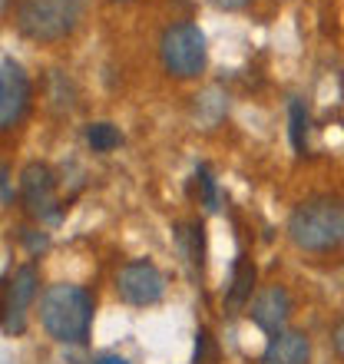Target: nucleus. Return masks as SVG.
<instances>
[{
    "instance_id": "obj_6",
    "label": "nucleus",
    "mask_w": 344,
    "mask_h": 364,
    "mask_svg": "<svg viewBox=\"0 0 344 364\" xmlns=\"http://www.w3.org/2000/svg\"><path fill=\"white\" fill-rule=\"evenodd\" d=\"M20 192H23V205L30 215L37 219H60L57 205V176L47 163H30L20 176Z\"/></svg>"
},
{
    "instance_id": "obj_7",
    "label": "nucleus",
    "mask_w": 344,
    "mask_h": 364,
    "mask_svg": "<svg viewBox=\"0 0 344 364\" xmlns=\"http://www.w3.org/2000/svg\"><path fill=\"white\" fill-rule=\"evenodd\" d=\"M30 106V80L10 57L0 60V129H14Z\"/></svg>"
},
{
    "instance_id": "obj_9",
    "label": "nucleus",
    "mask_w": 344,
    "mask_h": 364,
    "mask_svg": "<svg viewBox=\"0 0 344 364\" xmlns=\"http://www.w3.org/2000/svg\"><path fill=\"white\" fill-rule=\"evenodd\" d=\"M252 321H255L265 335H281V328H285L288 315H291V298L281 285H268L262 288L255 298H252Z\"/></svg>"
},
{
    "instance_id": "obj_4",
    "label": "nucleus",
    "mask_w": 344,
    "mask_h": 364,
    "mask_svg": "<svg viewBox=\"0 0 344 364\" xmlns=\"http://www.w3.org/2000/svg\"><path fill=\"white\" fill-rule=\"evenodd\" d=\"M163 67L172 77L192 80L205 70V37L195 23H176L163 33Z\"/></svg>"
},
{
    "instance_id": "obj_20",
    "label": "nucleus",
    "mask_w": 344,
    "mask_h": 364,
    "mask_svg": "<svg viewBox=\"0 0 344 364\" xmlns=\"http://www.w3.org/2000/svg\"><path fill=\"white\" fill-rule=\"evenodd\" d=\"M96 364H129V361L119 355H103V358H96Z\"/></svg>"
},
{
    "instance_id": "obj_1",
    "label": "nucleus",
    "mask_w": 344,
    "mask_h": 364,
    "mask_svg": "<svg viewBox=\"0 0 344 364\" xmlns=\"http://www.w3.org/2000/svg\"><path fill=\"white\" fill-rule=\"evenodd\" d=\"M93 321V298L80 285H50L40 298V325L63 345H83Z\"/></svg>"
},
{
    "instance_id": "obj_14",
    "label": "nucleus",
    "mask_w": 344,
    "mask_h": 364,
    "mask_svg": "<svg viewBox=\"0 0 344 364\" xmlns=\"http://www.w3.org/2000/svg\"><path fill=\"white\" fill-rule=\"evenodd\" d=\"M195 182H199V192H202V205L209 212L219 209V189H215V179H212L209 166H199L195 169Z\"/></svg>"
},
{
    "instance_id": "obj_10",
    "label": "nucleus",
    "mask_w": 344,
    "mask_h": 364,
    "mask_svg": "<svg viewBox=\"0 0 344 364\" xmlns=\"http://www.w3.org/2000/svg\"><path fill=\"white\" fill-rule=\"evenodd\" d=\"M311 358V345L301 331H281L268 341L262 364H308Z\"/></svg>"
},
{
    "instance_id": "obj_8",
    "label": "nucleus",
    "mask_w": 344,
    "mask_h": 364,
    "mask_svg": "<svg viewBox=\"0 0 344 364\" xmlns=\"http://www.w3.org/2000/svg\"><path fill=\"white\" fill-rule=\"evenodd\" d=\"M37 295V269L33 265H20L14 272L7 285V315H4V331L7 335H20L23 328H27V308Z\"/></svg>"
},
{
    "instance_id": "obj_5",
    "label": "nucleus",
    "mask_w": 344,
    "mask_h": 364,
    "mask_svg": "<svg viewBox=\"0 0 344 364\" xmlns=\"http://www.w3.org/2000/svg\"><path fill=\"white\" fill-rule=\"evenodd\" d=\"M116 291L129 305H156L166 295V275L153 262H129L116 272Z\"/></svg>"
},
{
    "instance_id": "obj_16",
    "label": "nucleus",
    "mask_w": 344,
    "mask_h": 364,
    "mask_svg": "<svg viewBox=\"0 0 344 364\" xmlns=\"http://www.w3.org/2000/svg\"><path fill=\"white\" fill-rule=\"evenodd\" d=\"M189 242H192L189 259H192V265L202 272V265H205V229H202V222H192L189 225Z\"/></svg>"
},
{
    "instance_id": "obj_19",
    "label": "nucleus",
    "mask_w": 344,
    "mask_h": 364,
    "mask_svg": "<svg viewBox=\"0 0 344 364\" xmlns=\"http://www.w3.org/2000/svg\"><path fill=\"white\" fill-rule=\"evenodd\" d=\"M249 0H215V7H222V10H239V7H245Z\"/></svg>"
},
{
    "instance_id": "obj_3",
    "label": "nucleus",
    "mask_w": 344,
    "mask_h": 364,
    "mask_svg": "<svg viewBox=\"0 0 344 364\" xmlns=\"http://www.w3.org/2000/svg\"><path fill=\"white\" fill-rule=\"evenodd\" d=\"M77 20V0H20L17 4V30L33 43H57L70 37Z\"/></svg>"
},
{
    "instance_id": "obj_11",
    "label": "nucleus",
    "mask_w": 344,
    "mask_h": 364,
    "mask_svg": "<svg viewBox=\"0 0 344 364\" xmlns=\"http://www.w3.org/2000/svg\"><path fill=\"white\" fill-rule=\"evenodd\" d=\"M252 288H255V265H252L249 255H239L235 269H232V285L225 291V305L242 308L245 301H252Z\"/></svg>"
},
{
    "instance_id": "obj_12",
    "label": "nucleus",
    "mask_w": 344,
    "mask_h": 364,
    "mask_svg": "<svg viewBox=\"0 0 344 364\" xmlns=\"http://www.w3.org/2000/svg\"><path fill=\"white\" fill-rule=\"evenodd\" d=\"M86 143H90L93 153H113L116 146L123 143V136H119V129L113 123H93L86 129Z\"/></svg>"
},
{
    "instance_id": "obj_15",
    "label": "nucleus",
    "mask_w": 344,
    "mask_h": 364,
    "mask_svg": "<svg viewBox=\"0 0 344 364\" xmlns=\"http://www.w3.org/2000/svg\"><path fill=\"white\" fill-rule=\"evenodd\" d=\"M192 364H219V348L212 341V335L205 328H199L195 335V355H192Z\"/></svg>"
},
{
    "instance_id": "obj_2",
    "label": "nucleus",
    "mask_w": 344,
    "mask_h": 364,
    "mask_svg": "<svg viewBox=\"0 0 344 364\" xmlns=\"http://www.w3.org/2000/svg\"><path fill=\"white\" fill-rule=\"evenodd\" d=\"M288 235L305 252L338 249L344 242V205L338 199L301 202L288 219Z\"/></svg>"
},
{
    "instance_id": "obj_17",
    "label": "nucleus",
    "mask_w": 344,
    "mask_h": 364,
    "mask_svg": "<svg viewBox=\"0 0 344 364\" xmlns=\"http://www.w3.org/2000/svg\"><path fill=\"white\" fill-rule=\"evenodd\" d=\"M0 192H4V205H14V189H10V169H0Z\"/></svg>"
},
{
    "instance_id": "obj_13",
    "label": "nucleus",
    "mask_w": 344,
    "mask_h": 364,
    "mask_svg": "<svg viewBox=\"0 0 344 364\" xmlns=\"http://www.w3.org/2000/svg\"><path fill=\"white\" fill-rule=\"evenodd\" d=\"M305 136H308V109L301 100H291V146H295V153H305Z\"/></svg>"
},
{
    "instance_id": "obj_18",
    "label": "nucleus",
    "mask_w": 344,
    "mask_h": 364,
    "mask_svg": "<svg viewBox=\"0 0 344 364\" xmlns=\"http://www.w3.org/2000/svg\"><path fill=\"white\" fill-rule=\"evenodd\" d=\"M335 351H338V355L344 358V321H341V325L335 328Z\"/></svg>"
}]
</instances>
